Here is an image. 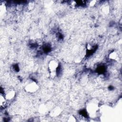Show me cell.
<instances>
[{
  "instance_id": "1",
  "label": "cell",
  "mask_w": 122,
  "mask_h": 122,
  "mask_svg": "<svg viewBox=\"0 0 122 122\" xmlns=\"http://www.w3.org/2000/svg\"><path fill=\"white\" fill-rule=\"evenodd\" d=\"M59 64L58 61L56 60L51 61L48 64L49 69L51 72V76H55L56 74V72L59 68Z\"/></svg>"
},
{
  "instance_id": "2",
  "label": "cell",
  "mask_w": 122,
  "mask_h": 122,
  "mask_svg": "<svg viewBox=\"0 0 122 122\" xmlns=\"http://www.w3.org/2000/svg\"><path fill=\"white\" fill-rule=\"evenodd\" d=\"M38 85L34 81H32L28 83L25 87V90L27 92H35L38 89Z\"/></svg>"
},
{
  "instance_id": "3",
  "label": "cell",
  "mask_w": 122,
  "mask_h": 122,
  "mask_svg": "<svg viewBox=\"0 0 122 122\" xmlns=\"http://www.w3.org/2000/svg\"><path fill=\"white\" fill-rule=\"evenodd\" d=\"M4 95L6 100H11L14 98L15 96V92L14 90L10 89L7 91Z\"/></svg>"
},
{
  "instance_id": "4",
  "label": "cell",
  "mask_w": 122,
  "mask_h": 122,
  "mask_svg": "<svg viewBox=\"0 0 122 122\" xmlns=\"http://www.w3.org/2000/svg\"><path fill=\"white\" fill-rule=\"evenodd\" d=\"M6 100H7L6 99L4 95H2V94L1 93L0 97V105L1 108H4V107L5 106L6 104Z\"/></svg>"
},
{
  "instance_id": "5",
  "label": "cell",
  "mask_w": 122,
  "mask_h": 122,
  "mask_svg": "<svg viewBox=\"0 0 122 122\" xmlns=\"http://www.w3.org/2000/svg\"><path fill=\"white\" fill-rule=\"evenodd\" d=\"M109 57L112 60H115L118 58V54H117V53L115 51H113L112 52L109 56Z\"/></svg>"
},
{
  "instance_id": "6",
  "label": "cell",
  "mask_w": 122,
  "mask_h": 122,
  "mask_svg": "<svg viewBox=\"0 0 122 122\" xmlns=\"http://www.w3.org/2000/svg\"><path fill=\"white\" fill-rule=\"evenodd\" d=\"M96 1H95V0H92V1L90 2V4L91 6H94L95 4H96Z\"/></svg>"
}]
</instances>
